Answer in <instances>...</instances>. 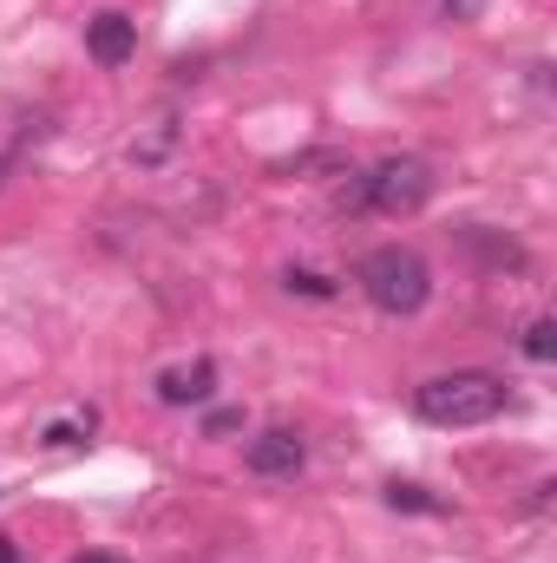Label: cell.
Returning <instances> with one entry per match:
<instances>
[{
	"instance_id": "cell-1",
	"label": "cell",
	"mask_w": 557,
	"mask_h": 563,
	"mask_svg": "<svg viewBox=\"0 0 557 563\" xmlns=\"http://www.w3.org/2000/svg\"><path fill=\"white\" fill-rule=\"evenodd\" d=\"M414 413L426 426H485L505 413V380L485 374V367H452V374H433L414 394Z\"/></svg>"
},
{
	"instance_id": "cell-2",
	"label": "cell",
	"mask_w": 557,
	"mask_h": 563,
	"mask_svg": "<svg viewBox=\"0 0 557 563\" xmlns=\"http://www.w3.org/2000/svg\"><path fill=\"white\" fill-rule=\"evenodd\" d=\"M354 282H361V295L381 308V314H419L426 308V295H433V276H426V263H419L414 250H401V243H381V250H368L361 256V269H354Z\"/></svg>"
},
{
	"instance_id": "cell-3",
	"label": "cell",
	"mask_w": 557,
	"mask_h": 563,
	"mask_svg": "<svg viewBox=\"0 0 557 563\" xmlns=\"http://www.w3.org/2000/svg\"><path fill=\"white\" fill-rule=\"evenodd\" d=\"M426 197H433V170H426L419 157H387V164H374V170L361 177V197H354V203H368V210H381V217H414Z\"/></svg>"
},
{
	"instance_id": "cell-4",
	"label": "cell",
	"mask_w": 557,
	"mask_h": 563,
	"mask_svg": "<svg viewBox=\"0 0 557 563\" xmlns=\"http://www.w3.org/2000/svg\"><path fill=\"white\" fill-rule=\"evenodd\" d=\"M86 53H92L99 66H125V59L139 53V20L119 13V7L92 13V20H86Z\"/></svg>"
},
{
	"instance_id": "cell-5",
	"label": "cell",
	"mask_w": 557,
	"mask_h": 563,
	"mask_svg": "<svg viewBox=\"0 0 557 563\" xmlns=\"http://www.w3.org/2000/svg\"><path fill=\"white\" fill-rule=\"evenodd\" d=\"M302 439L288 432V426H270V432H256L250 445H243V465L256 472V478H295L302 472Z\"/></svg>"
},
{
	"instance_id": "cell-6",
	"label": "cell",
	"mask_w": 557,
	"mask_h": 563,
	"mask_svg": "<svg viewBox=\"0 0 557 563\" xmlns=\"http://www.w3.org/2000/svg\"><path fill=\"white\" fill-rule=\"evenodd\" d=\"M210 387H217V367L210 361H184V367H164L157 374V400L164 407H204Z\"/></svg>"
},
{
	"instance_id": "cell-7",
	"label": "cell",
	"mask_w": 557,
	"mask_h": 563,
	"mask_svg": "<svg viewBox=\"0 0 557 563\" xmlns=\"http://www.w3.org/2000/svg\"><path fill=\"white\" fill-rule=\"evenodd\" d=\"M387 505H394V511H446V505H439V498H426V492H419V485H401V478H394V485H387Z\"/></svg>"
},
{
	"instance_id": "cell-8",
	"label": "cell",
	"mask_w": 557,
	"mask_h": 563,
	"mask_svg": "<svg viewBox=\"0 0 557 563\" xmlns=\"http://www.w3.org/2000/svg\"><path fill=\"white\" fill-rule=\"evenodd\" d=\"M99 426V413L86 407V413H73V420H53L46 426V445H73V432H92Z\"/></svg>"
},
{
	"instance_id": "cell-9",
	"label": "cell",
	"mask_w": 557,
	"mask_h": 563,
	"mask_svg": "<svg viewBox=\"0 0 557 563\" xmlns=\"http://www.w3.org/2000/svg\"><path fill=\"white\" fill-rule=\"evenodd\" d=\"M525 354H532V361H551V354H557L551 321H532V328H525Z\"/></svg>"
},
{
	"instance_id": "cell-10",
	"label": "cell",
	"mask_w": 557,
	"mask_h": 563,
	"mask_svg": "<svg viewBox=\"0 0 557 563\" xmlns=\"http://www.w3.org/2000/svg\"><path fill=\"white\" fill-rule=\"evenodd\" d=\"M204 432H210V439H223V432H243V407H217V413H204Z\"/></svg>"
},
{
	"instance_id": "cell-11",
	"label": "cell",
	"mask_w": 557,
	"mask_h": 563,
	"mask_svg": "<svg viewBox=\"0 0 557 563\" xmlns=\"http://www.w3.org/2000/svg\"><path fill=\"white\" fill-rule=\"evenodd\" d=\"M288 288H302V295H335V282H328V276H308V269H288Z\"/></svg>"
},
{
	"instance_id": "cell-12",
	"label": "cell",
	"mask_w": 557,
	"mask_h": 563,
	"mask_svg": "<svg viewBox=\"0 0 557 563\" xmlns=\"http://www.w3.org/2000/svg\"><path fill=\"white\" fill-rule=\"evenodd\" d=\"M479 7H485V0H439L446 20H479Z\"/></svg>"
},
{
	"instance_id": "cell-13",
	"label": "cell",
	"mask_w": 557,
	"mask_h": 563,
	"mask_svg": "<svg viewBox=\"0 0 557 563\" xmlns=\"http://www.w3.org/2000/svg\"><path fill=\"white\" fill-rule=\"evenodd\" d=\"M73 563H125V558H112V551H86V558H73Z\"/></svg>"
},
{
	"instance_id": "cell-14",
	"label": "cell",
	"mask_w": 557,
	"mask_h": 563,
	"mask_svg": "<svg viewBox=\"0 0 557 563\" xmlns=\"http://www.w3.org/2000/svg\"><path fill=\"white\" fill-rule=\"evenodd\" d=\"M0 563H13V544H7V538H0Z\"/></svg>"
},
{
	"instance_id": "cell-15",
	"label": "cell",
	"mask_w": 557,
	"mask_h": 563,
	"mask_svg": "<svg viewBox=\"0 0 557 563\" xmlns=\"http://www.w3.org/2000/svg\"><path fill=\"white\" fill-rule=\"evenodd\" d=\"M0 184H7V157H0Z\"/></svg>"
}]
</instances>
